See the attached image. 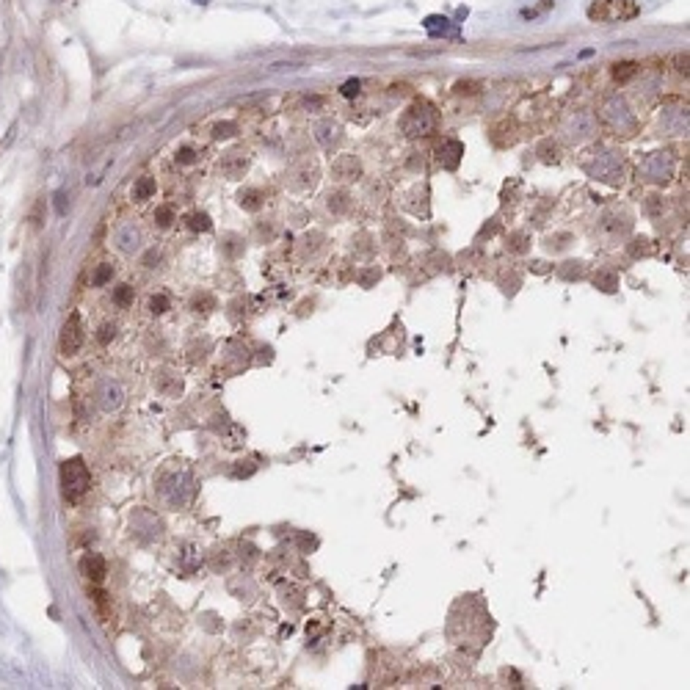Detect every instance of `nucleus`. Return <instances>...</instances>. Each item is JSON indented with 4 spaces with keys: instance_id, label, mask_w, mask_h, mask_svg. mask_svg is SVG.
Wrapping results in <instances>:
<instances>
[{
    "instance_id": "obj_20",
    "label": "nucleus",
    "mask_w": 690,
    "mask_h": 690,
    "mask_svg": "<svg viewBox=\"0 0 690 690\" xmlns=\"http://www.w3.org/2000/svg\"><path fill=\"white\" fill-rule=\"evenodd\" d=\"M594 285H597L602 293H613V290H618V276H616L613 271H599V273L594 276Z\"/></svg>"
},
{
    "instance_id": "obj_13",
    "label": "nucleus",
    "mask_w": 690,
    "mask_h": 690,
    "mask_svg": "<svg viewBox=\"0 0 690 690\" xmlns=\"http://www.w3.org/2000/svg\"><path fill=\"white\" fill-rule=\"evenodd\" d=\"M188 309L196 312V315H207V312L216 309V296L207 293V290H196L191 296V301H188Z\"/></svg>"
},
{
    "instance_id": "obj_34",
    "label": "nucleus",
    "mask_w": 690,
    "mask_h": 690,
    "mask_svg": "<svg viewBox=\"0 0 690 690\" xmlns=\"http://www.w3.org/2000/svg\"><path fill=\"white\" fill-rule=\"evenodd\" d=\"M343 94L345 97H356L359 94V80H348L343 86Z\"/></svg>"
},
{
    "instance_id": "obj_22",
    "label": "nucleus",
    "mask_w": 690,
    "mask_h": 690,
    "mask_svg": "<svg viewBox=\"0 0 690 690\" xmlns=\"http://www.w3.org/2000/svg\"><path fill=\"white\" fill-rule=\"evenodd\" d=\"M635 72H638V64H635V61H618V64H613V77L618 83L630 80Z\"/></svg>"
},
{
    "instance_id": "obj_1",
    "label": "nucleus",
    "mask_w": 690,
    "mask_h": 690,
    "mask_svg": "<svg viewBox=\"0 0 690 690\" xmlns=\"http://www.w3.org/2000/svg\"><path fill=\"white\" fill-rule=\"evenodd\" d=\"M157 497L169 508H183L191 500V475L188 469H169L157 478Z\"/></svg>"
},
{
    "instance_id": "obj_18",
    "label": "nucleus",
    "mask_w": 690,
    "mask_h": 690,
    "mask_svg": "<svg viewBox=\"0 0 690 690\" xmlns=\"http://www.w3.org/2000/svg\"><path fill=\"white\" fill-rule=\"evenodd\" d=\"M505 246H508V252H514V254H525V252L530 249V235H528V232H511Z\"/></svg>"
},
{
    "instance_id": "obj_37",
    "label": "nucleus",
    "mask_w": 690,
    "mask_h": 690,
    "mask_svg": "<svg viewBox=\"0 0 690 690\" xmlns=\"http://www.w3.org/2000/svg\"><path fill=\"white\" fill-rule=\"evenodd\" d=\"M235 243H237V237H230V243H227V252H230V257H235V254H237V252L243 249V246H235Z\"/></svg>"
},
{
    "instance_id": "obj_33",
    "label": "nucleus",
    "mask_w": 690,
    "mask_h": 690,
    "mask_svg": "<svg viewBox=\"0 0 690 690\" xmlns=\"http://www.w3.org/2000/svg\"><path fill=\"white\" fill-rule=\"evenodd\" d=\"M456 91H459V94H475V91H478V83H472V80L464 83V80H461L459 86H456Z\"/></svg>"
},
{
    "instance_id": "obj_21",
    "label": "nucleus",
    "mask_w": 690,
    "mask_h": 690,
    "mask_svg": "<svg viewBox=\"0 0 690 690\" xmlns=\"http://www.w3.org/2000/svg\"><path fill=\"white\" fill-rule=\"evenodd\" d=\"M188 230H193V232H210L213 230V221H210V216L207 213H202V210H196V213H191L188 219Z\"/></svg>"
},
{
    "instance_id": "obj_12",
    "label": "nucleus",
    "mask_w": 690,
    "mask_h": 690,
    "mask_svg": "<svg viewBox=\"0 0 690 690\" xmlns=\"http://www.w3.org/2000/svg\"><path fill=\"white\" fill-rule=\"evenodd\" d=\"M237 204L243 210H249V213H257L266 204V196H263L260 188H243V191L237 193Z\"/></svg>"
},
{
    "instance_id": "obj_8",
    "label": "nucleus",
    "mask_w": 690,
    "mask_h": 690,
    "mask_svg": "<svg viewBox=\"0 0 690 690\" xmlns=\"http://www.w3.org/2000/svg\"><path fill=\"white\" fill-rule=\"evenodd\" d=\"M97 401H100L103 412H116V409H122V403H124V386L119 382H103L100 384V389H97Z\"/></svg>"
},
{
    "instance_id": "obj_25",
    "label": "nucleus",
    "mask_w": 690,
    "mask_h": 690,
    "mask_svg": "<svg viewBox=\"0 0 690 690\" xmlns=\"http://www.w3.org/2000/svg\"><path fill=\"white\" fill-rule=\"evenodd\" d=\"M155 221H157V227H160V230H169V227H171V221H174V210H171L169 204L157 207V210H155Z\"/></svg>"
},
{
    "instance_id": "obj_3",
    "label": "nucleus",
    "mask_w": 690,
    "mask_h": 690,
    "mask_svg": "<svg viewBox=\"0 0 690 690\" xmlns=\"http://www.w3.org/2000/svg\"><path fill=\"white\" fill-rule=\"evenodd\" d=\"M641 14L635 0H594L588 6V20L594 22H627Z\"/></svg>"
},
{
    "instance_id": "obj_2",
    "label": "nucleus",
    "mask_w": 690,
    "mask_h": 690,
    "mask_svg": "<svg viewBox=\"0 0 690 690\" xmlns=\"http://www.w3.org/2000/svg\"><path fill=\"white\" fill-rule=\"evenodd\" d=\"M91 489V475L83 459H67L61 461V492L64 500L77 502L86 492Z\"/></svg>"
},
{
    "instance_id": "obj_28",
    "label": "nucleus",
    "mask_w": 690,
    "mask_h": 690,
    "mask_svg": "<svg viewBox=\"0 0 690 690\" xmlns=\"http://www.w3.org/2000/svg\"><path fill=\"white\" fill-rule=\"evenodd\" d=\"M235 130H237L235 122H221V124H216L213 136H216V138H230V136H235Z\"/></svg>"
},
{
    "instance_id": "obj_35",
    "label": "nucleus",
    "mask_w": 690,
    "mask_h": 690,
    "mask_svg": "<svg viewBox=\"0 0 690 690\" xmlns=\"http://www.w3.org/2000/svg\"><path fill=\"white\" fill-rule=\"evenodd\" d=\"M677 72L688 75V53H679V56H677Z\"/></svg>"
},
{
    "instance_id": "obj_6",
    "label": "nucleus",
    "mask_w": 690,
    "mask_h": 690,
    "mask_svg": "<svg viewBox=\"0 0 690 690\" xmlns=\"http://www.w3.org/2000/svg\"><path fill=\"white\" fill-rule=\"evenodd\" d=\"M287 183H290V188H296V191H307L312 188L315 183H318V166H315V160H299L293 169H290V174H287Z\"/></svg>"
},
{
    "instance_id": "obj_5",
    "label": "nucleus",
    "mask_w": 690,
    "mask_h": 690,
    "mask_svg": "<svg viewBox=\"0 0 690 690\" xmlns=\"http://www.w3.org/2000/svg\"><path fill=\"white\" fill-rule=\"evenodd\" d=\"M58 345H61V353H64V356H77V351H80V345H83V323H80V315H77V312H72L70 320L64 323Z\"/></svg>"
},
{
    "instance_id": "obj_32",
    "label": "nucleus",
    "mask_w": 690,
    "mask_h": 690,
    "mask_svg": "<svg viewBox=\"0 0 690 690\" xmlns=\"http://www.w3.org/2000/svg\"><path fill=\"white\" fill-rule=\"evenodd\" d=\"M566 240H569V235H555V237H547V246L558 252V249H564V246H566Z\"/></svg>"
},
{
    "instance_id": "obj_36",
    "label": "nucleus",
    "mask_w": 690,
    "mask_h": 690,
    "mask_svg": "<svg viewBox=\"0 0 690 690\" xmlns=\"http://www.w3.org/2000/svg\"><path fill=\"white\" fill-rule=\"evenodd\" d=\"M373 279H379V271H365V273H362V276H359V282H362V285H365V287H367V285H370V282H373Z\"/></svg>"
},
{
    "instance_id": "obj_30",
    "label": "nucleus",
    "mask_w": 690,
    "mask_h": 690,
    "mask_svg": "<svg viewBox=\"0 0 690 690\" xmlns=\"http://www.w3.org/2000/svg\"><path fill=\"white\" fill-rule=\"evenodd\" d=\"M649 252H652L649 240H646V237H638L635 246H632V257H641V254H649Z\"/></svg>"
},
{
    "instance_id": "obj_15",
    "label": "nucleus",
    "mask_w": 690,
    "mask_h": 690,
    "mask_svg": "<svg viewBox=\"0 0 690 690\" xmlns=\"http://www.w3.org/2000/svg\"><path fill=\"white\" fill-rule=\"evenodd\" d=\"M155 191H157V183H155V177H138L136 180V185H133V202H147V199H152Z\"/></svg>"
},
{
    "instance_id": "obj_4",
    "label": "nucleus",
    "mask_w": 690,
    "mask_h": 690,
    "mask_svg": "<svg viewBox=\"0 0 690 690\" xmlns=\"http://www.w3.org/2000/svg\"><path fill=\"white\" fill-rule=\"evenodd\" d=\"M401 127H403V133L409 136V138H417V136H428L434 127H436V116L434 111L425 105V103H417V105H412L406 116L401 119Z\"/></svg>"
},
{
    "instance_id": "obj_27",
    "label": "nucleus",
    "mask_w": 690,
    "mask_h": 690,
    "mask_svg": "<svg viewBox=\"0 0 690 690\" xmlns=\"http://www.w3.org/2000/svg\"><path fill=\"white\" fill-rule=\"evenodd\" d=\"M111 340H116V323H103L100 332H97V343L108 345Z\"/></svg>"
},
{
    "instance_id": "obj_29",
    "label": "nucleus",
    "mask_w": 690,
    "mask_h": 690,
    "mask_svg": "<svg viewBox=\"0 0 690 690\" xmlns=\"http://www.w3.org/2000/svg\"><path fill=\"white\" fill-rule=\"evenodd\" d=\"M174 157H177V163H183V166H191V163H196V160H199L196 150H191V147H183V150L174 155Z\"/></svg>"
},
{
    "instance_id": "obj_16",
    "label": "nucleus",
    "mask_w": 690,
    "mask_h": 690,
    "mask_svg": "<svg viewBox=\"0 0 690 690\" xmlns=\"http://www.w3.org/2000/svg\"><path fill=\"white\" fill-rule=\"evenodd\" d=\"M315 130H318V141L323 147H332V141H340V127L334 122H320Z\"/></svg>"
},
{
    "instance_id": "obj_7",
    "label": "nucleus",
    "mask_w": 690,
    "mask_h": 690,
    "mask_svg": "<svg viewBox=\"0 0 690 690\" xmlns=\"http://www.w3.org/2000/svg\"><path fill=\"white\" fill-rule=\"evenodd\" d=\"M155 389H157L160 395H166V398H177V395H183L185 384H183V379H180L177 370L160 367V370L155 373Z\"/></svg>"
},
{
    "instance_id": "obj_24",
    "label": "nucleus",
    "mask_w": 690,
    "mask_h": 690,
    "mask_svg": "<svg viewBox=\"0 0 690 690\" xmlns=\"http://www.w3.org/2000/svg\"><path fill=\"white\" fill-rule=\"evenodd\" d=\"M558 273H561L564 279H582V276H585V266H582L580 260H575V263H564Z\"/></svg>"
},
{
    "instance_id": "obj_10",
    "label": "nucleus",
    "mask_w": 690,
    "mask_h": 690,
    "mask_svg": "<svg viewBox=\"0 0 690 690\" xmlns=\"http://www.w3.org/2000/svg\"><path fill=\"white\" fill-rule=\"evenodd\" d=\"M249 169V157L246 152H230L221 163H219V171L227 177V180H240Z\"/></svg>"
},
{
    "instance_id": "obj_9",
    "label": "nucleus",
    "mask_w": 690,
    "mask_h": 690,
    "mask_svg": "<svg viewBox=\"0 0 690 690\" xmlns=\"http://www.w3.org/2000/svg\"><path fill=\"white\" fill-rule=\"evenodd\" d=\"M80 572L89 577L94 585H100V582L105 580L108 564H105V558H103V555H97V552H86V555L80 558Z\"/></svg>"
},
{
    "instance_id": "obj_11",
    "label": "nucleus",
    "mask_w": 690,
    "mask_h": 690,
    "mask_svg": "<svg viewBox=\"0 0 690 690\" xmlns=\"http://www.w3.org/2000/svg\"><path fill=\"white\" fill-rule=\"evenodd\" d=\"M332 171H334L337 180H359L362 177V163L353 155H343V157H337Z\"/></svg>"
},
{
    "instance_id": "obj_31",
    "label": "nucleus",
    "mask_w": 690,
    "mask_h": 690,
    "mask_svg": "<svg viewBox=\"0 0 690 690\" xmlns=\"http://www.w3.org/2000/svg\"><path fill=\"white\" fill-rule=\"evenodd\" d=\"M157 263H160V252H155V249H150V252L141 257V266H144V268H155Z\"/></svg>"
},
{
    "instance_id": "obj_23",
    "label": "nucleus",
    "mask_w": 690,
    "mask_h": 690,
    "mask_svg": "<svg viewBox=\"0 0 690 690\" xmlns=\"http://www.w3.org/2000/svg\"><path fill=\"white\" fill-rule=\"evenodd\" d=\"M133 299H136V293H133V287L130 285H119L114 290V304L116 307H130L133 304Z\"/></svg>"
},
{
    "instance_id": "obj_19",
    "label": "nucleus",
    "mask_w": 690,
    "mask_h": 690,
    "mask_svg": "<svg viewBox=\"0 0 690 690\" xmlns=\"http://www.w3.org/2000/svg\"><path fill=\"white\" fill-rule=\"evenodd\" d=\"M114 273H116L114 263H100L97 271L91 273V285H94V287H105V285L114 279Z\"/></svg>"
},
{
    "instance_id": "obj_14",
    "label": "nucleus",
    "mask_w": 690,
    "mask_h": 690,
    "mask_svg": "<svg viewBox=\"0 0 690 690\" xmlns=\"http://www.w3.org/2000/svg\"><path fill=\"white\" fill-rule=\"evenodd\" d=\"M461 155H464V147H461L459 141H445L442 147H439V160L448 166V169H456L459 166V160H461Z\"/></svg>"
},
{
    "instance_id": "obj_26",
    "label": "nucleus",
    "mask_w": 690,
    "mask_h": 690,
    "mask_svg": "<svg viewBox=\"0 0 690 690\" xmlns=\"http://www.w3.org/2000/svg\"><path fill=\"white\" fill-rule=\"evenodd\" d=\"M169 307H171V301H169V296H163V293H155L152 299H150V312H152V315H163Z\"/></svg>"
},
{
    "instance_id": "obj_17",
    "label": "nucleus",
    "mask_w": 690,
    "mask_h": 690,
    "mask_svg": "<svg viewBox=\"0 0 690 690\" xmlns=\"http://www.w3.org/2000/svg\"><path fill=\"white\" fill-rule=\"evenodd\" d=\"M326 207L332 210V213H337V216H343L345 210L351 207V196L345 191H334L326 196Z\"/></svg>"
}]
</instances>
